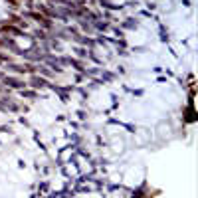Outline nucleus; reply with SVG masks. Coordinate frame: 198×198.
<instances>
[{
    "mask_svg": "<svg viewBox=\"0 0 198 198\" xmlns=\"http://www.w3.org/2000/svg\"><path fill=\"white\" fill-rule=\"evenodd\" d=\"M6 83H10V85H14V87H20V85H22L18 79H6Z\"/></svg>",
    "mask_w": 198,
    "mask_h": 198,
    "instance_id": "f257e3e1",
    "label": "nucleus"
},
{
    "mask_svg": "<svg viewBox=\"0 0 198 198\" xmlns=\"http://www.w3.org/2000/svg\"><path fill=\"white\" fill-rule=\"evenodd\" d=\"M32 83H34V85H44V79H38V77H34V79H32Z\"/></svg>",
    "mask_w": 198,
    "mask_h": 198,
    "instance_id": "f03ea898",
    "label": "nucleus"
}]
</instances>
